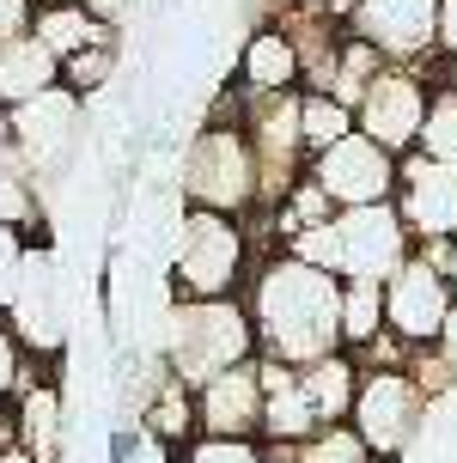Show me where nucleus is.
Here are the masks:
<instances>
[{"label": "nucleus", "mask_w": 457, "mask_h": 463, "mask_svg": "<svg viewBox=\"0 0 457 463\" xmlns=\"http://www.w3.org/2000/svg\"><path fill=\"white\" fill-rule=\"evenodd\" d=\"M299 122H305V146H311V153L336 146L342 135H354V110H348L342 98H329V92H305Z\"/></svg>", "instance_id": "25"}, {"label": "nucleus", "mask_w": 457, "mask_h": 463, "mask_svg": "<svg viewBox=\"0 0 457 463\" xmlns=\"http://www.w3.org/2000/svg\"><path fill=\"white\" fill-rule=\"evenodd\" d=\"M385 68H390V61H385V49H378V43H366V37H354V31H348L342 49H336V80H329V98H342L348 110H354V104L366 98V86H372V80H378Z\"/></svg>", "instance_id": "23"}, {"label": "nucleus", "mask_w": 457, "mask_h": 463, "mask_svg": "<svg viewBox=\"0 0 457 463\" xmlns=\"http://www.w3.org/2000/svg\"><path fill=\"white\" fill-rule=\"evenodd\" d=\"M55 86H62V55L37 31H24L19 43L0 49V110H19V104L55 92Z\"/></svg>", "instance_id": "18"}, {"label": "nucleus", "mask_w": 457, "mask_h": 463, "mask_svg": "<svg viewBox=\"0 0 457 463\" xmlns=\"http://www.w3.org/2000/svg\"><path fill=\"white\" fill-rule=\"evenodd\" d=\"M13 140H19L24 165L37 171V184H55L73 159H80V146H86V98L68 92V86H55V92L31 98L13 110Z\"/></svg>", "instance_id": "8"}, {"label": "nucleus", "mask_w": 457, "mask_h": 463, "mask_svg": "<svg viewBox=\"0 0 457 463\" xmlns=\"http://www.w3.org/2000/svg\"><path fill=\"white\" fill-rule=\"evenodd\" d=\"M13 445H24L37 463H62V451H68V402H62L55 372L31 366L24 391L13 396Z\"/></svg>", "instance_id": "15"}, {"label": "nucleus", "mask_w": 457, "mask_h": 463, "mask_svg": "<svg viewBox=\"0 0 457 463\" xmlns=\"http://www.w3.org/2000/svg\"><path fill=\"white\" fill-rule=\"evenodd\" d=\"M251 280V226L214 208H183L171 238V287L177 299H232Z\"/></svg>", "instance_id": "5"}, {"label": "nucleus", "mask_w": 457, "mask_h": 463, "mask_svg": "<svg viewBox=\"0 0 457 463\" xmlns=\"http://www.w3.org/2000/svg\"><path fill=\"white\" fill-rule=\"evenodd\" d=\"M421 256H433L439 269H445V280H452V293H457V238H445V244H414Z\"/></svg>", "instance_id": "32"}, {"label": "nucleus", "mask_w": 457, "mask_h": 463, "mask_svg": "<svg viewBox=\"0 0 457 463\" xmlns=\"http://www.w3.org/2000/svg\"><path fill=\"white\" fill-rule=\"evenodd\" d=\"M452 305H457V293H452V280H445V269H439L433 256H421V250L385 280V329L403 335L409 347L439 342Z\"/></svg>", "instance_id": "11"}, {"label": "nucleus", "mask_w": 457, "mask_h": 463, "mask_svg": "<svg viewBox=\"0 0 457 463\" xmlns=\"http://www.w3.org/2000/svg\"><path fill=\"white\" fill-rule=\"evenodd\" d=\"M427 104H433V80H427V68L390 61V68L366 86V98L354 104V128L372 135L378 146H390V153L403 159V153H414V140H421Z\"/></svg>", "instance_id": "9"}, {"label": "nucleus", "mask_w": 457, "mask_h": 463, "mask_svg": "<svg viewBox=\"0 0 457 463\" xmlns=\"http://www.w3.org/2000/svg\"><path fill=\"white\" fill-rule=\"evenodd\" d=\"M348 31L385 49V61L427 68L439 55V0H354Z\"/></svg>", "instance_id": "12"}, {"label": "nucleus", "mask_w": 457, "mask_h": 463, "mask_svg": "<svg viewBox=\"0 0 457 463\" xmlns=\"http://www.w3.org/2000/svg\"><path fill=\"white\" fill-rule=\"evenodd\" d=\"M31 31H37L62 61L80 55V49H91V43H110V37H116L104 19H91L86 6H68V0H43V6H37V19H31Z\"/></svg>", "instance_id": "21"}, {"label": "nucleus", "mask_w": 457, "mask_h": 463, "mask_svg": "<svg viewBox=\"0 0 457 463\" xmlns=\"http://www.w3.org/2000/svg\"><path fill=\"white\" fill-rule=\"evenodd\" d=\"M68 6H86V0H68Z\"/></svg>", "instance_id": "39"}, {"label": "nucleus", "mask_w": 457, "mask_h": 463, "mask_svg": "<svg viewBox=\"0 0 457 463\" xmlns=\"http://www.w3.org/2000/svg\"><path fill=\"white\" fill-rule=\"evenodd\" d=\"M354 433L372 445V458H403L409 439L427 420V391L414 384L409 366H360V396H354Z\"/></svg>", "instance_id": "6"}, {"label": "nucleus", "mask_w": 457, "mask_h": 463, "mask_svg": "<svg viewBox=\"0 0 457 463\" xmlns=\"http://www.w3.org/2000/svg\"><path fill=\"white\" fill-rule=\"evenodd\" d=\"M299 378H305V396H311V409H318L323 427H336V420L354 415V396H360V360H354L348 347L323 354V360H311V366H299Z\"/></svg>", "instance_id": "20"}, {"label": "nucleus", "mask_w": 457, "mask_h": 463, "mask_svg": "<svg viewBox=\"0 0 457 463\" xmlns=\"http://www.w3.org/2000/svg\"><path fill=\"white\" fill-rule=\"evenodd\" d=\"M177 189H183V208L256 220L262 213V165H256L244 122H202V135L183 146Z\"/></svg>", "instance_id": "4"}, {"label": "nucleus", "mask_w": 457, "mask_h": 463, "mask_svg": "<svg viewBox=\"0 0 457 463\" xmlns=\"http://www.w3.org/2000/svg\"><path fill=\"white\" fill-rule=\"evenodd\" d=\"M24 378H31V347L19 342V329H13V317L0 311V415L13 409V396L24 391Z\"/></svg>", "instance_id": "29"}, {"label": "nucleus", "mask_w": 457, "mask_h": 463, "mask_svg": "<svg viewBox=\"0 0 457 463\" xmlns=\"http://www.w3.org/2000/svg\"><path fill=\"white\" fill-rule=\"evenodd\" d=\"M24 232H13L6 220H0V311H6V299H13V280H19V256H24Z\"/></svg>", "instance_id": "30"}, {"label": "nucleus", "mask_w": 457, "mask_h": 463, "mask_svg": "<svg viewBox=\"0 0 457 463\" xmlns=\"http://www.w3.org/2000/svg\"><path fill=\"white\" fill-rule=\"evenodd\" d=\"M439 55H457V0H439Z\"/></svg>", "instance_id": "33"}, {"label": "nucleus", "mask_w": 457, "mask_h": 463, "mask_svg": "<svg viewBox=\"0 0 457 463\" xmlns=\"http://www.w3.org/2000/svg\"><path fill=\"white\" fill-rule=\"evenodd\" d=\"M86 13H91V19H104V24L116 31V24L135 13V0H86Z\"/></svg>", "instance_id": "34"}, {"label": "nucleus", "mask_w": 457, "mask_h": 463, "mask_svg": "<svg viewBox=\"0 0 457 463\" xmlns=\"http://www.w3.org/2000/svg\"><path fill=\"white\" fill-rule=\"evenodd\" d=\"M244 305L256 324V354L281 366H311L342 347V275L293 250L262 256L244 280Z\"/></svg>", "instance_id": "1"}, {"label": "nucleus", "mask_w": 457, "mask_h": 463, "mask_svg": "<svg viewBox=\"0 0 457 463\" xmlns=\"http://www.w3.org/2000/svg\"><path fill=\"white\" fill-rule=\"evenodd\" d=\"M385 335V280H342V347L360 354Z\"/></svg>", "instance_id": "22"}, {"label": "nucleus", "mask_w": 457, "mask_h": 463, "mask_svg": "<svg viewBox=\"0 0 457 463\" xmlns=\"http://www.w3.org/2000/svg\"><path fill=\"white\" fill-rule=\"evenodd\" d=\"M439 354H445V360H452V372H457V305H452V317H445V329H439Z\"/></svg>", "instance_id": "35"}, {"label": "nucleus", "mask_w": 457, "mask_h": 463, "mask_svg": "<svg viewBox=\"0 0 457 463\" xmlns=\"http://www.w3.org/2000/svg\"><path fill=\"white\" fill-rule=\"evenodd\" d=\"M110 80H116V37L110 43H91V49H80V55L62 61V86L80 92V98H98Z\"/></svg>", "instance_id": "27"}, {"label": "nucleus", "mask_w": 457, "mask_h": 463, "mask_svg": "<svg viewBox=\"0 0 457 463\" xmlns=\"http://www.w3.org/2000/svg\"><path fill=\"white\" fill-rule=\"evenodd\" d=\"M311 177H318V189L336 208H372V202H396L403 159L354 128V135H342L336 146L311 153Z\"/></svg>", "instance_id": "10"}, {"label": "nucleus", "mask_w": 457, "mask_h": 463, "mask_svg": "<svg viewBox=\"0 0 457 463\" xmlns=\"http://www.w3.org/2000/svg\"><path fill=\"white\" fill-rule=\"evenodd\" d=\"M396 213L414 232V244H445V238H457V165L427 159V153H403Z\"/></svg>", "instance_id": "13"}, {"label": "nucleus", "mask_w": 457, "mask_h": 463, "mask_svg": "<svg viewBox=\"0 0 457 463\" xmlns=\"http://www.w3.org/2000/svg\"><path fill=\"white\" fill-rule=\"evenodd\" d=\"M177 463H274V451L269 439H214V433H202L177 451Z\"/></svg>", "instance_id": "28"}, {"label": "nucleus", "mask_w": 457, "mask_h": 463, "mask_svg": "<svg viewBox=\"0 0 457 463\" xmlns=\"http://www.w3.org/2000/svg\"><path fill=\"white\" fill-rule=\"evenodd\" d=\"M195 415L214 439H262V354L207 378L195 391Z\"/></svg>", "instance_id": "14"}, {"label": "nucleus", "mask_w": 457, "mask_h": 463, "mask_svg": "<svg viewBox=\"0 0 457 463\" xmlns=\"http://www.w3.org/2000/svg\"><path fill=\"white\" fill-rule=\"evenodd\" d=\"M37 6H43V0H0V49H6V43H19L24 31H31Z\"/></svg>", "instance_id": "31"}, {"label": "nucleus", "mask_w": 457, "mask_h": 463, "mask_svg": "<svg viewBox=\"0 0 457 463\" xmlns=\"http://www.w3.org/2000/svg\"><path fill=\"white\" fill-rule=\"evenodd\" d=\"M6 317H13L19 342L31 347L37 360H62V342H68V280H62L55 250L24 244L19 280H13V299H6Z\"/></svg>", "instance_id": "7"}, {"label": "nucleus", "mask_w": 457, "mask_h": 463, "mask_svg": "<svg viewBox=\"0 0 457 463\" xmlns=\"http://www.w3.org/2000/svg\"><path fill=\"white\" fill-rule=\"evenodd\" d=\"M238 86L251 98L305 92V55H299L287 24H256L244 37V49H238Z\"/></svg>", "instance_id": "16"}, {"label": "nucleus", "mask_w": 457, "mask_h": 463, "mask_svg": "<svg viewBox=\"0 0 457 463\" xmlns=\"http://www.w3.org/2000/svg\"><path fill=\"white\" fill-rule=\"evenodd\" d=\"M439 86H452V92H457V55H445V80H439Z\"/></svg>", "instance_id": "37"}, {"label": "nucleus", "mask_w": 457, "mask_h": 463, "mask_svg": "<svg viewBox=\"0 0 457 463\" xmlns=\"http://www.w3.org/2000/svg\"><path fill=\"white\" fill-rule=\"evenodd\" d=\"M281 6H299V13H318V6H329V0H281Z\"/></svg>", "instance_id": "38"}, {"label": "nucleus", "mask_w": 457, "mask_h": 463, "mask_svg": "<svg viewBox=\"0 0 457 463\" xmlns=\"http://www.w3.org/2000/svg\"><path fill=\"white\" fill-rule=\"evenodd\" d=\"M323 420L305 396V378L299 366H281V360H262V439L269 445H299L311 439Z\"/></svg>", "instance_id": "17"}, {"label": "nucleus", "mask_w": 457, "mask_h": 463, "mask_svg": "<svg viewBox=\"0 0 457 463\" xmlns=\"http://www.w3.org/2000/svg\"><path fill=\"white\" fill-rule=\"evenodd\" d=\"M165 366L171 378L195 384L202 391L207 378L256 360V324H251V305L238 299H177L165 311Z\"/></svg>", "instance_id": "3"}, {"label": "nucleus", "mask_w": 457, "mask_h": 463, "mask_svg": "<svg viewBox=\"0 0 457 463\" xmlns=\"http://www.w3.org/2000/svg\"><path fill=\"white\" fill-rule=\"evenodd\" d=\"M140 427H147V439L171 445L183 451L189 439H202V415H195V384H183L171 378V366L153 378V396L140 402Z\"/></svg>", "instance_id": "19"}, {"label": "nucleus", "mask_w": 457, "mask_h": 463, "mask_svg": "<svg viewBox=\"0 0 457 463\" xmlns=\"http://www.w3.org/2000/svg\"><path fill=\"white\" fill-rule=\"evenodd\" d=\"M0 463H37V458H31L24 445H0Z\"/></svg>", "instance_id": "36"}, {"label": "nucleus", "mask_w": 457, "mask_h": 463, "mask_svg": "<svg viewBox=\"0 0 457 463\" xmlns=\"http://www.w3.org/2000/svg\"><path fill=\"white\" fill-rule=\"evenodd\" d=\"M281 250H293L299 262H318L342 280H390L414 256V232L403 226L396 202H372V208H342L336 220L287 238Z\"/></svg>", "instance_id": "2"}, {"label": "nucleus", "mask_w": 457, "mask_h": 463, "mask_svg": "<svg viewBox=\"0 0 457 463\" xmlns=\"http://www.w3.org/2000/svg\"><path fill=\"white\" fill-rule=\"evenodd\" d=\"M414 153L457 165V92H452V86H433V104H427V122H421Z\"/></svg>", "instance_id": "26"}, {"label": "nucleus", "mask_w": 457, "mask_h": 463, "mask_svg": "<svg viewBox=\"0 0 457 463\" xmlns=\"http://www.w3.org/2000/svg\"><path fill=\"white\" fill-rule=\"evenodd\" d=\"M287 463H378L372 445L354 433V420H336V427H318L311 439L287 445Z\"/></svg>", "instance_id": "24"}]
</instances>
